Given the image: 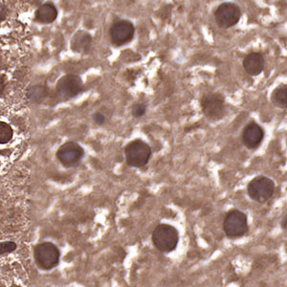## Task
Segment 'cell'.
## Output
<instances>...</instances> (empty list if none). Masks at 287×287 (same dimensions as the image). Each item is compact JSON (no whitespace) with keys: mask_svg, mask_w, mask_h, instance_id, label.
I'll return each instance as SVG.
<instances>
[{"mask_svg":"<svg viewBox=\"0 0 287 287\" xmlns=\"http://www.w3.org/2000/svg\"><path fill=\"white\" fill-rule=\"evenodd\" d=\"M152 243L161 253L169 254L174 251L179 242L177 229L170 224H160L152 233Z\"/></svg>","mask_w":287,"mask_h":287,"instance_id":"6da1fadb","label":"cell"},{"mask_svg":"<svg viewBox=\"0 0 287 287\" xmlns=\"http://www.w3.org/2000/svg\"><path fill=\"white\" fill-rule=\"evenodd\" d=\"M222 228L229 238L242 237L249 231L246 214L237 209L230 210L225 215Z\"/></svg>","mask_w":287,"mask_h":287,"instance_id":"7a4b0ae2","label":"cell"},{"mask_svg":"<svg viewBox=\"0 0 287 287\" xmlns=\"http://www.w3.org/2000/svg\"><path fill=\"white\" fill-rule=\"evenodd\" d=\"M34 257L39 269L50 271L59 265L61 252L54 243L45 241L36 245Z\"/></svg>","mask_w":287,"mask_h":287,"instance_id":"3957f363","label":"cell"},{"mask_svg":"<svg viewBox=\"0 0 287 287\" xmlns=\"http://www.w3.org/2000/svg\"><path fill=\"white\" fill-rule=\"evenodd\" d=\"M125 155L129 166L143 168L151 157V148L143 140L135 139L126 145Z\"/></svg>","mask_w":287,"mask_h":287,"instance_id":"277c9868","label":"cell"},{"mask_svg":"<svg viewBox=\"0 0 287 287\" xmlns=\"http://www.w3.org/2000/svg\"><path fill=\"white\" fill-rule=\"evenodd\" d=\"M274 193V181L264 175L256 176L249 182L247 186L249 197L258 203L267 202L272 198Z\"/></svg>","mask_w":287,"mask_h":287,"instance_id":"5b68a950","label":"cell"},{"mask_svg":"<svg viewBox=\"0 0 287 287\" xmlns=\"http://www.w3.org/2000/svg\"><path fill=\"white\" fill-rule=\"evenodd\" d=\"M204 115L211 121H219L226 115L225 99L219 93L205 94L200 100Z\"/></svg>","mask_w":287,"mask_h":287,"instance_id":"8992f818","label":"cell"},{"mask_svg":"<svg viewBox=\"0 0 287 287\" xmlns=\"http://www.w3.org/2000/svg\"><path fill=\"white\" fill-rule=\"evenodd\" d=\"M241 17V9L234 2H224L215 12V19L217 25L228 29L236 25Z\"/></svg>","mask_w":287,"mask_h":287,"instance_id":"52a82bcc","label":"cell"},{"mask_svg":"<svg viewBox=\"0 0 287 287\" xmlns=\"http://www.w3.org/2000/svg\"><path fill=\"white\" fill-rule=\"evenodd\" d=\"M56 155L64 167L74 168L84 156V150L78 144L67 142L60 146Z\"/></svg>","mask_w":287,"mask_h":287,"instance_id":"ba28073f","label":"cell"},{"mask_svg":"<svg viewBox=\"0 0 287 287\" xmlns=\"http://www.w3.org/2000/svg\"><path fill=\"white\" fill-rule=\"evenodd\" d=\"M82 80L77 75L69 74L59 79L56 85V90L61 99L67 101L77 97L82 91Z\"/></svg>","mask_w":287,"mask_h":287,"instance_id":"9c48e42d","label":"cell"},{"mask_svg":"<svg viewBox=\"0 0 287 287\" xmlns=\"http://www.w3.org/2000/svg\"><path fill=\"white\" fill-rule=\"evenodd\" d=\"M109 35L113 44L117 46L127 44L133 39L134 26L129 20H119L110 28Z\"/></svg>","mask_w":287,"mask_h":287,"instance_id":"30bf717a","label":"cell"},{"mask_svg":"<svg viewBox=\"0 0 287 287\" xmlns=\"http://www.w3.org/2000/svg\"><path fill=\"white\" fill-rule=\"evenodd\" d=\"M242 142L249 149L258 148L264 139V130L255 122H251L242 131Z\"/></svg>","mask_w":287,"mask_h":287,"instance_id":"8fae6325","label":"cell"},{"mask_svg":"<svg viewBox=\"0 0 287 287\" xmlns=\"http://www.w3.org/2000/svg\"><path fill=\"white\" fill-rule=\"evenodd\" d=\"M242 66L250 76H259L265 68V60L261 53H250L244 58Z\"/></svg>","mask_w":287,"mask_h":287,"instance_id":"7c38bea8","label":"cell"},{"mask_svg":"<svg viewBox=\"0 0 287 287\" xmlns=\"http://www.w3.org/2000/svg\"><path fill=\"white\" fill-rule=\"evenodd\" d=\"M92 37L84 31H78L71 39L70 47L76 53L86 54L91 49Z\"/></svg>","mask_w":287,"mask_h":287,"instance_id":"4fadbf2b","label":"cell"},{"mask_svg":"<svg viewBox=\"0 0 287 287\" xmlns=\"http://www.w3.org/2000/svg\"><path fill=\"white\" fill-rule=\"evenodd\" d=\"M58 16V10L52 3H45L41 5L36 12V20L39 23H52Z\"/></svg>","mask_w":287,"mask_h":287,"instance_id":"5bb4252c","label":"cell"},{"mask_svg":"<svg viewBox=\"0 0 287 287\" xmlns=\"http://www.w3.org/2000/svg\"><path fill=\"white\" fill-rule=\"evenodd\" d=\"M271 102L279 108L287 109V84H282L275 88L271 95Z\"/></svg>","mask_w":287,"mask_h":287,"instance_id":"9a60e30c","label":"cell"},{"mask_svg":"<svg viewBox=\"0 0 287 287\" xmlns=\"http://www.w3.org/2000/svg\"><path fill=\"white\" fill-rule=\"evenodd\" d=\"M47 96V90L41 85L31 86L27 91V98L33 104L41 103Z\"/></svg>","mask_w":287,"mask_h":287,"instance_id":"2e32d148","label":"cell"},{"mask_svg":"<svg viewBox=\"0 0 287 287\" xmlns=\"http://www.w3.org/2000/svg\"><path fill=\"white\" fill-rule=\"evenodd\" d=\"M13 136L12 127L5 122H0V144H6L9 143Z\"/></svg>","mask_w":287,"mask_h":287,"instance_id":"e0dca14e","label":"cell"},{"mask_svg":"<svg viewBox=\"0 0 287 287\" xmlns=\"http://www.w3.org/2000/svg\"><path fill=\"white\" fill-rule=\"evenodd\" d=\"M16 243L13 241H4L1 242V251L0 254L1 256H5L7 254L13 253V251H15L16 249Z\"/></svg>","mask_w":287,"mask_h":287,"instance_id":"ac0fdd59","label":"cell"},{"mask_svg":"<svg viewBox=\"0 0 287 287\" xmlns=\"http://www.w3.org/2000/svg\"><path fill=\"white\" fill-rule=\"evenodd\" d=\"M146 111V106L144 104H138L135 105L132 108V115L135 118H140L145 114Z\"/></svg>","mask_w":287,"mask_h":287,"instance_id":"d6986e66","label":"cell"},{"mask_svg":"<svg viewBox=\"0 0 287 287\" xmlns=\"http://www.w3.org/2000/svg\"><path fill=\"white\" fill-rule=\"evenodd\" d=\"M93 119H94L95 123H96V124H98V125H104V124H105V115H104V114H102V113H100V112H97V113H95V114L93 115Z\"/></svg>","mask_w":287,"mask_h":287,"instance_id":"ffe728a7","label":"cell"},{"mask_svg":"<svg viewBox=\"0 0 287 287\" xmlns=\"http://www.w3.org/2000/svg\"><path fill=\"white\" fill-rule=\"evenodd\" d=\"M0 16H1V21L5 20L7 16V9L4 4H1V11H0Z\"/></svg>","mask_w":287,"mask_h":287,"instance_id":"44dd1931","label":"cell"},{"mask_svg":"<svg viewBox=\"0 0 287 287\" xmlns=\"http://www.w3.org/2000/svg\"><path fill=\"white\" fill-rule=\"evenodd\" d=\"M281 226L284 230H287V215L283 218V220L281 222Z\"/></svg>","mask_w":287,"mask_h":287,"instance_id":"7402d4cb","label":"cell"}]
</instances>
